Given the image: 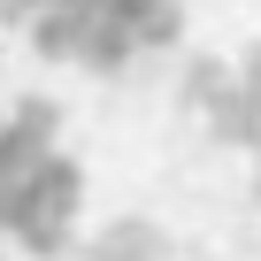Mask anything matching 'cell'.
<instances>
[{
  "mask_svg": "<svg viewBox=\"0 0 261 261\" xmlns=\"http://www.w3.org/2000/svg\"><path fill=\"white\" fill-rule=\"evenodd\" d=\"M130 62H139V31H130L123 16H108V8H92L77 69H92V77H115V69H130Z\"/></svg>",
  "mask_w": 261,
  "mask_h": 261,
  "instance_id": "cell-5",
  "label": "cell"
},
{
  "mask_svg": "<svg viewBox=\"0 0 261 261\" xmlns=\"http://www.w3.org/2000/svg\"><path fill=\"white\" fill-rule=\"evenodd\" d=\"M130 31H139V54L185 46V0H139V8H130Z\"/></svg>",
  "mask_w": 261,
  "mask_h": 261,
  "instance_id": "cell-7",
  "label": "cell"
},
{
  "mask_svg": "<svg viewBox=\"0 0 261 261\" xmlns=\"http://www.w3.org/2000/svg\"><path fill=\"white\" fill-rule=\"evenodd\" d=\"M8 207H16V177H0V230H8Z\"/></svg>",
  "mask_w": 261,
  "mask_h": 261,
  "instance_id": "cell-10",
  "label": "cell"
},
{
  "mask_svg": "<svg viewBox=\"0 0 261 261\" xmlns=\"http://www.w3.org/2000/svg\"><path fill=\"white\" fill-rule=\"evenodd\" d=\"M253 200H261V154H253Z\"/></svg>",
  "mask_w": 261,
  "mask_h": 261,
  "instance_id": "cell-11",
  "label": "cell"
},
{
  "mask_svg": "<svg viewBox=\"0 0 261 261\" xmlns=\"http://www.w3.org/2000/svg\"><path fill=\"white\" fill-rule=\"evenodd\" d=\"M77 207H85V162L46 146L16 177V207H8V230L0 238H16L39 261H62V253H77Z\"/></svg>",
  "mask_w": 261,
  "mask_h": 261,
  "instance_id": "cell-1",
  "label": "cell"
},
{
  "mask_svg": "<svg viewBox=\"0 0 261 261\" xmlns=\"http://www.w3.org/2000/svg\"><path fill=\"white\" fill-rule=\"evenodd\" d=\"M92 261H177V246H169V230L154 215H115L92 238Z\"/></svg>",
  "mask_w": 261,
  "mask_h": 261,
  "instance_id": "cell-3",
  "label": "cell"
},
{
  "mask_svg": "<svg viewBox=\"0 0 261 261\" xmlns=\"http://www.w3.org/2000/svg\"><path fill=\"white\" fill-rule=\"evenodd\" d=\"M0 261H8V246H0Z\"/></svg>",
  "mask_w": 261,
  "mask_h": 261,
  "instance_id": "cell-12",
  "label": "cell"
},
{
  "mask_svg": "<svg viewBox=\"0 0 261 261\" xmlns=\"http://www.w3.org/2000/svg\"><path fill=\"white\" fill-rule=\"evenodd\" d=\"M200 123H207V139H215V146H230V154H261V92H253V85L230 77Z\"/></svg>",
  "mask_w": 261,
  "mask_h": 261,
  "instance_id": "cell-2",
  "label": "cell"
},
{
  "mask_svg": "<svg viewBox=\"0 0 261 261\" xmlns=\"http://www.w3.org/2000/svg\"><path fill=\"white\" fill-rule=\"evenodd\" d=\"M230 62H238V85H253V92H261V39H246Z\"/></svg>",
  "mask_w": 261,
  "mask_h": 261,
  "instance_id": "cell-9",
  "label": "cell"
},
{
  "mask_svg": "<svg viewBox=\"0 0 261 261\" xmlns=\"http://www.w3.org/2000/svg\"><path fill=\"white\" fill-rule=\"evenodd\" d=\"M230 77H238L230 54H185V69H177V108H185V115H207Z\"/></svg>",
  "mask_w": 261,
  "mask_h": 261,
  "instance_id": "cell-6",
  "label": "cell"
},
{
  "mask_svg": "<svg viewBox=\"0 0 261 261\" xmlns=\"http://www.w3.org/2000/svg\"><path fill=\"white\" fill-rule=\"evenodd\" d=\"M8 123H16V130H31L39 146H62V108H54V100H39V92H31V100H16V108H8Z\"/></svg>",
  "mask_w": 261,
  "mask_h": 261,
  "instance_id": "cell-8",
  "label": "cell"
},
{
  "mask_svg": "<svg viewBox=\"0 0 261 261\" xmlns=\"http://www.w3.org/2000/svg\"><path fill=\"white\" fill-rule=\"evenodd\" d=\"M85 23H92V8H77V0H39L23 31H31V46L46 62H77L85 54Z\"/></svg>",
  "mask_w": 261,
  "mask_h": 261,
  "instance_id": "cell-4",
  "label": "cell"
}]
</instances>
